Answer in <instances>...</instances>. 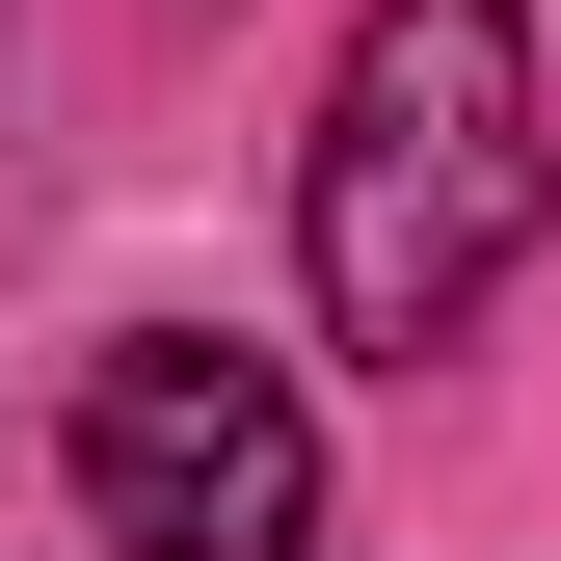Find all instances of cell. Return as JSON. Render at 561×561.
<instances>
[{
  "instance_id": "6da1fadb",
  "label": "cell",
  "mask_w": 561,
  "mask_h": 561,
  "mask_svg": "<svg viewBox=\"0 0 561 561\" xmlns=\"http://www.w3.org/2000/svg\"><path fill=\"white\" fill-rule=\"evenodd\" d=\"M561 215V134H535V27L508 0H375L321 81V187H295V267L347 347H455L481 295L535 267Z\"/></svg>"
},
{
  "instance_id": "7a4b0ae2",
  "label": "cell",
  "mask_w": 561,
  "mask_h": 561,
  "mask_svg": "<svg viewBox=\"0 0 561 561\" xmlns=\"http://www.w3.org/2000/svg\"><path fill=\"white\" fill-rule=\"evenodd\" d=\"M81 508H107V561H295L321 428H295L267 347L161 321V347H107V375H81Z\"/></svg>"
}]
</instances>
